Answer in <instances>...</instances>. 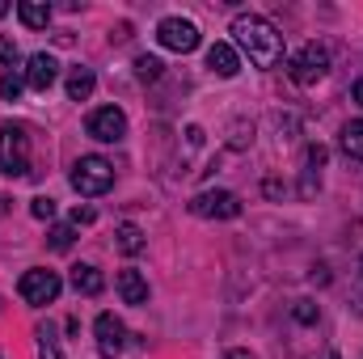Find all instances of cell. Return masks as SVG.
Returning <instances> with one entry per match:
<instances>
[{"label":"cell","mask_w":363,"mask_h":359,"mask_svg":"<svg viewBox=\"0 0 363 359\" xmlns=\"http://www.w3.org/2000/svg\"><path fill=\"white\" fill-rule=\"evenodd\" d=\"M233 34H237V43L245 47V55H250L258 68H279V64H283V34L274 30L267 17L241 13V17L233 21Z\"/></svg>","instance_id":"6da1fadb"},{"label":"cell","mask_w":363,"mask_h":359,"mask_svg":"<svg viewBox=\"0 0 363 359\" xmlns=\"http://www.w3.org/2000/svg\"><path fill=\"white\" fill-rule=\"evenodd\" d=\"M0 174L9 178H26L30 174V136L21 123H4L0 127Z\"/></svg>","instance_id":"7a4b0ae2"},{"label":"cell","mask_w":363,"mask_h":359,"mask_svg":"<svg viewBox=\"0 0 363 359\" xmlns=\"http://www.w3.org/2000/svg\"><path fill=\"white\" fill-rule=\"evenodd\" d=\"M110 186H114V165H110L106 157H81V161L72 165V190H77V194L97 199V194H106Z\"/></svg>","instance_id":"3957f363"},{"label":"cell","mask_w":363,"mask_h":359,"mask_svg":"<svg viewBox=\"0 0 363 359\" xmlns=\"http://www.w3.org/2000/svg\"><path fill=\"white\" fill-rule=\"evenodd\" d=\"M325 72H330V51H325L321 43L300 47V51L291 55V64H287V77H291L296 85H317Z\"/></svg>","instance_id":"277c9868"},{"label":"cell","mask_w":363,"mask_h":359,"mask_svg":"<svg viewBox=\"0 0 363 359\" xmlns=\"http://www.w3.org/2000/svg\"><path fill=\"white\" fill-rule=\"evenodd\" d=\"M60 287H64V279H60L55 270H47V267L26 270V275H21V283H17L21 300H26V304H34V309H38V304H55Z\"/></svg>","instance_id":"5b68a950"},{"label":"cell","mask_w":363,"mask_h":359,"mask_svg":"<svg viewBox=\"0 0 363 359\" xmlns=\"http://www.w3.org/2000/svg\"><path fill=\"white\" fill-rule=\"evenodd\" d=\"M190 211L203 220H233V216H241V199L233 190H203L190 199Z\"/></svg>","instance_id":"8992f818"},{"label":"cell","mask_w":363,"mask_h":359,"mask_svg":"<svg viewBox=\"0 0 363 359\" xmlns=\"http://www.w3.org/2000/svg\"><path fill=\"white\" fill-rule=\"evenodd\" d=\"M157 43L169 47V51H178V55H186V51L199 47V26L186 21V17H165V21L157 26Z\"/></svg>","instance_id":"52a82bcc"},{"label":"cell","mask_w":363,"mask_h":359,"mask_svg":"<svg viewBox=\"0 0 363 359\" xmlns=\"http://www.w3.org/2000/svg\"><path fill=\"white\" fill-rule=\"evenodd\" d=\"M85 131H89L93 140H101V144H118V140L127 136V114H123L118 106H101V110L89 114Z\"/></svg>","instance_id":"ba28073f"},{"label":"cell","mask_w":363,"mask_h":359,"mask_svg":"<svg viewBox=\"0 0 363 359\" xmlns=\"http://www.w3.org/2000/svg\"><path fill=\"white\" fill-rule=\"evenodd\" d=\"M93 334H97V351H101L106 359H114L123 347H127V326H123L114 313H101L97 326H93Z\"/></svg>","instance_id":"9c48e42d"},{"label":"cell","mask_w":363,"mask_h":359,"mask_svg":"<svg viewBox=\"0 0 363 359\" xmlns=\"http://www.w3.org/2000/svg\"><path fill=\"white\" fill-rule=\"evenodd\" d=\"M55 81H60V64H55V55L38 51V55H30V60H26V85H30V89L47 93Z\"/></svg>","instance_id":"30bf717a"},{"label":"cell","mask_w":363,"mask_h":359,"mask_svg":"<svg viewBox=\"0 0 363 359\" xmlns=\"http://www.w3.org/2000/svg\"><path fill=\"white\" fill-rule=\"evenodd\" d=\"M114 287H118V296H123V304H148V279L140 275L135 267L118 270V279H114Z\"/></svg>","instance_id":"8fae6325"},{"label":"cell","mask_w":363,"mask_h":359,"mask_svg":"<svg viewBox=\"0 0 363 359\" xmlns=\"http://www.w3.org/2000/svg\"><path fill=\"white\" fill-rule=\"evenodd\" d=\"M207 68H211L216 77H224V81H228V77H237V72H241V55H237L228 43H211V47H207Z\"/></svg>","instance_id":"7c38bea8"},{"label":"cell","mask_w":363,"mask_h":359,"mask_svg":"<svg viewBox=\"0 0 363 359\" xmlns=\"http://www.w3.org/2000/svg\"><path fill=\"white\" fill-rule=\"evenodd\" d=\"M68 279H72V287H77L81 296H101V292H106V279H101V270H97V267H85V263H81V267H72V275H68Z\"/></svg>","instance_id":"4fadbf2b"},{"label":"cell","mask_w":363,"mask_h":359,"mask_svg":"<svg viewBox=\"0 0 363 359\" xmlns=\"http://www.w3.org/2000/svg\"><path fill=\"white\" fill-rule=\"evenodd\" d=\"M17 17H21L26 30H47V21H51V4H43V0H21V4H17Z\"/></svg>","instance_id":"5bb4252c"},{"label":"cell","mask_w":363,"mask_h":359,"mask_svg":"<svg viewBox=\"0 0 363 359\" xmlns=\"http://www.w3.org/2000/svg\"><path fill=\"white\" fill-rule=\"evenodd\" d=\"M93 89H97L93 68H85V64H81V68H72V72H68V97H72V101H89Z\"/></svg>","instance_id":"9a60e30c"},{"label":"cell","mask_w":363,"mask_h":359,"mask_svg":"<svg viewBox=\"0 0 363 359\" xmlns=\"http://www.w3.org/2000/svg\"><path fill=\"white\" fill-rule=\"evenodd\" d=\"M114 245H118L127 258L144 254V233H140V224H118V233H114Z\"/></svg>","instance_id":"2e32d148"},{"label":"cell","mask_w":363,"mask_h":359,"mask_svg":"<svg viewBox=\"0 0 363 359\" xmlns=\"http://www.w3.org/2000/svg\"><path fill=\"white\" fill-rule=\"evenodd\" d=\"M342 153H347L351 161H363V118H355V123L342 127Z\"/></svg>","instance_id":"e0dca14e"},{"label":"cell","mask_w":363,"mask_h":359,"mask_svg":"<svg viewBox=\"0 0 363 359\" xmlns=\"http://www.w3.org/2000/svg\"><path fill=\"white\" fill-rule=\"evenodd\" d=\"M72 241H77V228H72V224H55V228H51V237H47V245H51L55 254L72 250Z\"/></svg>","instance_id":"ac0fdd59"},{"label":"cell","mask_w":363,"mask_h":359,"mask_svg":"<svg viewBox=\"0 0 363 359\" xmlns=\"http://www.w3.org/2000/svg\"><path fill=\"white\" fill-rule=\"evenodd\" d=\"M161 72H165V64H161L157 55H140V60H135V77H140V81H161Z\"/></svg>","instance_id":"d6986e66"},{"label":"cell","mask_w":363,"mask_h":359,"mask_svg":"<svg viewBox=\"0 0 363 359\" xmlns=\"http://www.w3.org/2000/svg\"><path fill=\"white\" fill-rule=\"evenodd\" d=\"M21 89H26V77H17V72H4V77H0V97H4V101H17Z\"/></svg>","instance_id":"ffe728a7"},{"label":"cell","mask_w":363,"mask_h":359,"mask_svg":"<svg viewBox=\"0 0 363 359\" xmlns=\"http://www.w3.org/2000/svg\"><path fill=\"white\" fill-rule=\"evenodd\" d=\"M325 165V148L321 144H308V182H304V194H313V174Z\"/></svg>","instance_id":"44dd1931"},{"label":"cell","mask_w":363,"mask_h":359,"mask_svg":"<svg viewBox=\"0 0 363 359\" xmlns=\"http://www.w3.org/2000/svg\"><path fill=\"white\" fill-rule=\"evenodd\" d=\"M30 211H34V220H51L55 216V199L38 194V199H30Z\"/></svg>","instance_id":"7402d4cb"},{"label":"cell","mask_w":363,"mask_h":359,"mask_svg":"<svg viewBox=\"0 0 363 359\" xmlns=\"http://www.w3.org/2000/svg\"><path fill=\"white\" fill-rule=\"evenodd\" d=\"M291 317H296L300 326H313V321H317V304H313V300H296V309H291Z\"/></svg>","instance_id":"603a6c76"},{"label":"cell","mask_w":363,"mask_h":359,"mask_svg":"<svg viewBox=\"0 0 363 359\" xmlns=\"http://www.w3.org/2000/svg\"><path fill=\"white\" fill-rule=\"evenodd\" d=\"M38 351H43V359H60V351H55V334L43 326L38 330Z\"/></svg>","instance_id":"cb8c5ba5"},{"label":"cell","mask_w":363,"mask_h":359,"mask_svg":"<svg viewBox=\"0 0 363 359\" xmlns=\"http://www.w3.org/2000/svg\"><path fill=\"white\" fill-rule=\"evenodd\" d=\"M17 60V43L9 34H0V64H13Z\"/></svg>","instance_id":"d4e9b609"},{"label":"cell","mask_w":363,"mask_h":359,"mask_svg":"<svg viewBox=\"0 0 363 359\" xmlns=\"http://www.w3.org/2000/svg\"><path fill=\"white\" fill-rule=\"evenodd\" d=\"M93 220H97L93 207H77V211H72V228H77V224H93Z\"/></svg>","instance_id":"484cf974"},{"label":"cell","mask_w":363,"mask_h":359,"mask_svg":"<svg viewBox=\"0 0 363 359\" xmlns=\"http://www.w3.org/2000/svg\"><path fill=\"white\" fill-rule=\"evenodd\" d=\"M127 38H131V26H127V21H123L118 30H110V43H127Z\"/></svg>","instance_id":"4316f807"},{"label":"cell","mask_w":363,"mask_h":359,"mask_svg":"<svg viewBox=\"0 0 363 359\" xmlns=\"http://www.w3.org/2000/svg\"><path fill=\"white\" fill-rule=\"evenodd\" d=\"M351 101H359V106H363V81H355V85H351Z\"/></svg>","instance_id":"83f0119b"},{"label":"cell","mask_w":363,"mask_h":359,"mask_svg":"<svg viewBox=\"0 0 363 359\" xmlns=\"http://www.w3.org/2000/svg\"><path fill=\"white\" fill-rule=\"evenodd\" d=\"M224 359H254V355H250V351H228Z\"/></svg>","instance_id":"f1b7e54d"},{"label":"cell","mask_w":363,"mask_h":359,"mask_svg":"<svg viewBox=\"0 0 363 359\" xmlns=\"http://www.w3.org/2000/svg\"><path fill=\"white\" fill-rule=\"evenodd\" d=\"M4 13H9V4H4V0H0V17H4Z\"/></svg>","instance_id":"f546056e"},{"label":"cell","mask_w":363,"mask_h":359,"mask_svg":"<svg viewBox=\"0 0 363 359\" xmlns=\"http://www.w3.org/2000/svg\"><path fill=\"white\" fill-rule=\"evenodd\" d=\"M325 359H342V355H334V351H330V355H325Z\"/></svg>","instance_id":"4dcf8cb0"},{"label":"cell","mask_w":363,"mask_h":359,"mask_svg":"<svg viewBox=\"0 0 363 359\" xmlns=\"http://www.w3.org/2000/svg\"><path fill=\"white\" fill-rule=\"evenodd\" d=\"M359 267H363V263H359Z\"/></svg>","instance_id":"1f68e13d"}]
</instances>
